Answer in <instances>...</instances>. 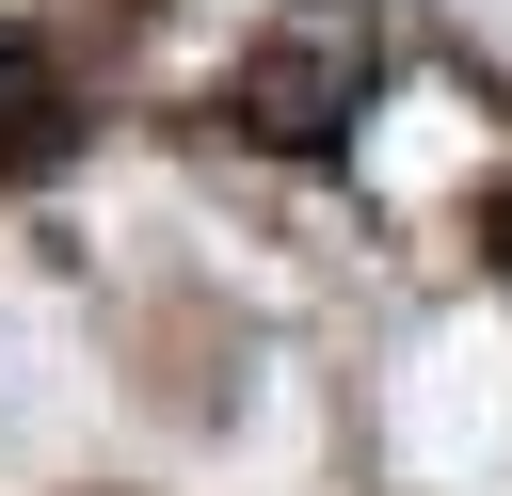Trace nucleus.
<instances>
[{"label":"nucleus","mask_w":512,"mask_h":496,"mask_svg":"<svg viewBox=\"0 0 512 496\" xmlns=\"http://www.w3.org/2000/svg\"><path fill=\"white\" fill-rule=\"evenodd\" d=\"M48 144H64V80L0 32V160H48Z\"/></svg>","instance_id":"2"},{"label":"nucleus","mask_w":512,"mask_h":496,"mask_svg":"<svg viewBox=\"0 0 512 496\" xmlns=\"http://www.w3.org/2000/svg\"><path fill=\"white\" fill-rule=\"evenodd\" d=\"M352 96H368V0H288V32L240 64V128L256 144H336Z\"/></svg>","instance_id":"1"}]
</instances>
